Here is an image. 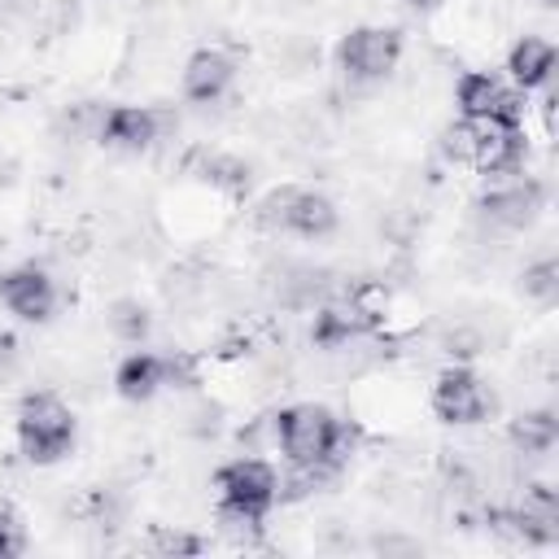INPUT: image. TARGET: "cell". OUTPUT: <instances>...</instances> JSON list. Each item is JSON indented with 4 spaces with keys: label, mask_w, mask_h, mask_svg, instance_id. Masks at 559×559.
I'll list each match as a JSON object with an SVG mask.
<instances>
[{
    "label": "cell",
    "mask_w": 559,
    "mask_h": 559,
    "mask_svg": "<svg viewBox=\"0 0 559 559\" xmlns=\"http://www.w3.org/2000/svg\"><path fill=\"white\" fill-rule=\"evenodd\" d=\"M555 44L546 35H520L511 48H507V83H515L520 92H537V87H550L555 79Z\"/></svg>",
    "instance_id": "14"
},
{
    "label": "cell",
    "mask_w": 559,
    "mask_h": 559,
    "mask_svg": "<svg viewBox=\"0 0 559 559\" xmlns=\"http://www.w3.org/2000/svg\"><path fill=\"white\" fill-rule=\"evenodd\" d=\"M105 109L109 105L105 100H92V96L61 105L57 118H52V140H61V144H96L100 122H105Z\"/></svg>",
    "instance_id": "17"
},
{
    "label": "cell",
    "mask_w": 559,
    "mask_h": 559,
    "mask_svg": "<svg viewBox=\"0 0 559 559\" xmlns=\"http://www.w3.org/2000/svg\"><path fill=\"white\" fill-rule=\"evenodd\" d=\"M555 441H559V419H555L550 406L520 411V415H511V424H507V445H511L515 454H524V459L550 454Z\"/></svg>",
    "instance_id": "16"
},
{
    "label": "cell",
    "mask_w": 559,
    "mask_h": 559,
    "mask_svg": "<svg viewBox=\"0 0 559 559\" xmlns=\"http://www.w3.org/2000/svg\"><path fill=\"white\" fill-rule=\"evenodd\" d=\"M0 306L22 323H48L52 310L61 306V288L44 266L22 262L0 271Z\"/></svg>",
    "instance_id": "10"
},
{
    "label": "cell",
    "mask_w": 559,
    "mask_h": 559,
    "mask_svg": "<svg viewBox=\"0 0 559 559\" xmlns=\"http://www.w3.org/2000/svg\"><path fill=\"white\" fill-rule=\"evenodd\" d=\"M253 227L266 236H293V240H328L341 227V210L328 192L280 183L253 205Z\"/></svg>",
    "instance_id": "3"
},
{
    "label": "cell",
    "mask_w": 559,
    "mask_h": 559,
    "mask_svg": "<svg viewBox=\"0 0 559 559\" xmlns=\"http://www.w3.org/2000/svg\"><path fill=\"white\" fill-rule=\"evenodd\" d=\"M13 432H17V454L31 467H52L74 450L79 419L61 393L31 389V393H22V402L13 411Z\"/></svg>",
    "instance_id": "2"
},
{
    "label": "cell",
    "mask_w": 559,
    "mask_h": 559,
    "mask_svg": "<svg viewBox=\"0 0 559 559\" xmlns=\"http://www.w3.org/2000/svg\"><path fill=\"white\" fill-rule=\"evenodd\" d=\"M437 148H441L445 162H454V166H472V153H476V122H472V118H454V122H445Z\"/></svg>",
    "instance_id": "22"
},
{
    "label": "cell",
    "mask_w": 559,
    "mask_h": 559,
    "mask_svg": "<svg viewBox=\"0 0 559 559\" xmlns=\"http://www.w3.org/2000/svg\"><path fill=\"white\" fill-rule=\"evenodd\" d=\"M170 384V358L166 354H153V349H131L118 358L114 367V393L122 402H153L162 389Z\"/></svg>",
    "instance_id": "13"
},
{
    "label": "cell",
    "mask_w": 559,
    "mask_h": 559,
    "mask_svg": "<svg viewBox=\"0 0 559 559\" xmlns=\"http://www.w3.org/2000/svg\"><path fill=\"white\" fill-rule=\"evenodd\" d=\"M271 437H275V445L284 450V459L293 467H328V472H341V463H345V454L354 445L349 424L336 419L319 402L280 406L271 415Z\"/></svg>",
    "instance_id": "1"
},
{
    "label": "cell",
    "mask_w": 559,
    "mask_h": 559,
    "mask_svg": "<svg viewBox=\"0 0 559 559\" xmlns=\"http://www.w3.org/2000/svg\"><path fill=\"white\" fill-rule=\"evenodd\" d=\"M197 183L210 188L214 197H245L253 188V166L240 157V153H227V148H197V166H192Z\"/></svg>",
    "instance_id": "15"
},
{
    "label": "cell",
    "mask_w": 559,
    "mask_h": 559,
    "mask_svg": "<svg viewBox=\"0 0 559 559\" xmlns=\"http://www.w3.org/2000/svg\"><path fill=\"white\" fill-rule=\"evenodd\" d=\"M17 358H22V345H17V336L0 328V380H4V376L17 367Z\"/></svg>",
    "instance_id": "24"
},
{
    "label": "cell",
    "mask_w": 559,
    "mask_h": 559,
    "mask_svg": "<svg viewBox=\"0 0 559 559\" xmlns=\"http://www.w3.org/2000/svg\"><path fill=\"white\" fill-rule=\"evenodd\" d=\"M520 293H524V301L550 310V306L559 301V262H555V258L528 262V266L520 271Z\"/></svg>",
    "instance_id": "20"
},
{
    "label": "cell",
    "mask_w": 559,
    "mask_h": 559,
    "mask_svg": "<svg viewBox=\"0 0 559 559\" xmlns=\"http://www.w3.org/2000/svg\"><path fill=\"white\" fill-rule=\"evenodd\" d=\"M476 122V153H472V170L502 179V175H520L524 157H528V135L524 122H502V118H472Z\"/></svg>",
    "instance_id": "12"
},
{
    "label": "cell",
    "mask_w": 559,
    "mask_h": 559,
    "mask_svg": "<svg viewBox=\"0 0 559 559\" xmlns=\"http://www.w3.org/2000/svg\"><path fill=\"white\" fill-rule=\"evenodd\" d=\"M214 493L227 507L266 515L280 502V472L258 454H236V459L214 467Z\"/></svg>",
    "instance_id": "6"
},
{
    "label": "cell",
    "mask_w": 559,
    "mask_h": 559,
    "mask_svg": "<svg viewBox=\"0 0 559 559\" xmlns=\"http://www.w3.org/2000/svg\"><path fill=\"white\" fill-rule=\"evenodd\" d=\"M26 550H31V524L9 502H0V559H22Z\"/></svg>",
    "instance_id": "23"
},
{
    "label": "cell",
    "mask_w": 559,
    "mask_h": 559,
    "mask_svg": "<svg viewBox=\"0 0 559 559\" xmlns=\"http://www.w3.org/2000/svg\"><path fill=\"white\" fill-rule=\"evenodd\" d=\"M105 328L114 341H127V345H144L153 336V310L140 301V297H114L105 306Z\"/></svg>",
    "instance_id": "18"
},
{
    "label": "cell",
    "mask_w": 559,
    "mask_h": 559,
    "mask_svg": "<svg viewBox=\"0 0 559 559\" xmlns=\"http://www.w3.org/2000/svg\"><path fill=\"white\" fill-rule=\"evenodd\" d=\"M450 0H406V9H415V13H437V9H445Z\"/></svg>",
    "instance_id": "25"
},
{
    "label": "cell",
    "mask_w": 559,
    "mask_h": 559,
    "mask_svg": "<svg viewBox=\"0 0 559 559\" xmlns=\"http://www.w3.org/2000/svg\"><path fill=\"white\" fill-rule=\"evenodd\" d=\"M542 205H546V188L537 179H528V175H502L476 201L480 218L489 227H498V231H524L542 214Z\"/></svg>",
    "instance_id": "9"
},
{
    "label": "cell",
    "mask_w": 559,
    "mask_h": 559,
    "mask_svg": "<svg viewBox=\"0 0 559 559\" xmlns=\"http://www.w3.org/2000/svg\"><path fill=\"white\" fill-rule=\"evenodd\" d=\"M236 74H240V61L227 52V48H218V44H201V48H192L188 57H183V66H179V96L188 100V105H218L231 87H236Z\"/></svg>",
    "instance_id": "8"
},
{
    "label": "cell",
    "mask_w": 559,
    "mask_h": 559,
    "mask_svg": "<svg viewBox=\"0 0 559 559\" xmlns=\"http://www.w3.org/2000/svg\"><path fill=\"white\" fill-rule=\"evenodd\" d=\"M437 349H441L445 358H454V362H467V358L485 354V349H489V341H485V332H480L476 323H467V319H454L450 328H441V336H437Z\"/></svg>",
    "instance_id": "21"
},
{
    "label": "cell",
    "mask_w": 559,
    "mask_h": 559,
    "mask_svg": "<svg viewBox=\"0 0 559 559\" xmlns=\"http://www.w3.org/2000/svg\"><path fill=\"white\" fill-rule=\"evenodd\" d=\"M148 550L162 559H197L210 550V537H201L197 528H183V524H153Z\"/></svg>",
    "instance_id": "19"
},
{
    "label": "cell",
    "mask_w": 559,
    "mask_h": 559,
    "mask_svg": "<svg viewBox=\"0 0 559 559\" xmlns=\"http://www.w3.org/2000/svg\"><path fill=\"white\" fill-rule=\"evenodd\" d=\"M428 411H432L441 424H450V428H472V424H485V419L498 411V397H493V389H489L472 367L454 362V367H445V371L432 380V389H428Z\"/></svg>",
    "instance_id": "5"
},
{
    "label": "cell",
    "mask_w": 559,
    "mask_h": 559,
    "mask_svg": "<svg viewBox=\"0 0 559 559\" xmlns=\"http://www.w3.org/2000/svg\"><path fill=\"white\" fill-rule=\"evenodd\" d=\"M454 109L459 118H502V122H524L528 114V92L507 83L498 70H463L454 83Z\"/></svg>",
    "instance_id": "7"
},
{
    "label": "cell",
    "mask_w": 559,
    "mask_h": 559,
    "mask_svg": "<svg viewBox=\"0 0 559 559\" xmlns=\"http://www.w3.org/2000/svg\"><path fill=\"white\" fill-rule=\"evenodd\" d=\"M162 131H166L162 109H153V105H109L96 144L109 148V153H122V157H140L162 140Z\"/></svg>",
    "instance_id": "11"
},
{
    "label": "cell",
    "mask_w": 559,
    "mask_h": 559,
    "mask_svg": "<svg viewBox=\"0 0 559 559\" xmlns=\"http://www.w3.org/2000/svg\"><path fill=\"white\" fill-rule=\"evenodd\" d=\"M406 44H402V31L397 26H376V22H362V26H349L336 44V66L341 74L354 83V87H371V83H384L397 61H402Z\"/></svg>",
    "instance_id": "4"
}]
</instances>
